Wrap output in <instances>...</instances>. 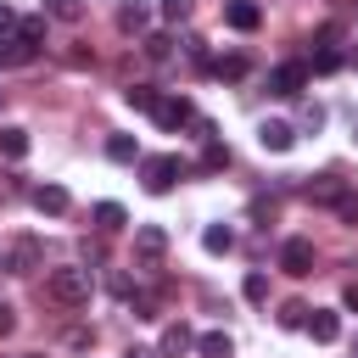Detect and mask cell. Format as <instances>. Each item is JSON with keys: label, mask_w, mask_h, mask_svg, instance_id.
I'll use <instances>...</instances> for the list:
<instances>
[{"label": "cell", "mask_w": 358, "mask_h": 358, "mask_svg": "<svg viewBox=\"0 0 358 358\" xmlns=\"http://www.w3.org/2000/svg\"><path fill=\"white\" fill-rule=\"evenodd\" d=\"M45 296L56 302V308H84L90 302V268H50L45 274Z\"/></svg>", "instance_id": "cell-1"}, {"label": "cell", "mask_w": 358, "mask_h": 358, "mask_svg": "<svg viewBox=\"0 0 358 358\" xmlns=\"http://www.w3.org/2000/svg\"><path fill=\"white\" fill-rule=\"evenodd\" d=\"M140 179H145L151 196H168L173 179H185V162L179 157H140Z\"/></svg>", "instance_id": "cell-2"}, {"label": "cell", "mask_w": 358, "mask_h": 358, "mask_svg": "<svg viewBox=\"0 0 358 358\" xmlns=\"http://www.w3.org/2000/svg\"><path fill=\"white\" fill-rule=\"evenodd\" d=\"M302 90H308V62H280V67H268V95L291 101V95H302Z\"/></svg>", "instance_id": "cell-3"}, {"label": "cell", "mask_w": 358, "mask_h": 358, "mask_svg": "<svg viewBox=\"0 0 358 358\" xmlns=\"http://www.w3.org/2000/svg\"><path fill=\"white\" fill-rule=\"evenodd\" d=\"M313 263H319V252H313V241L308 235H291V241H280V268L285 274H313Z\"/></svg>", "instance_id": "cell-4"}, {"label": "cell", "mask_w": 358, "mask_h": 358, "mask_svg": "<svg viewBox=\"0 0 358 358\" xmlns=\"http://www.w3.org/2000/svg\"><path fill=\"white\" fill-rule=\"evenodd\" d=\"M151 117H157L162 129H196V106H190V95H162Z\"/></svg>", "instance_id": "cell-5"}, {"label": "cell", "mask_w": 358, "mask_h": 358, "mask_svg": "<svg viewBox=\"0 0 358 358\" xmlns=\"http://www.w3.org/2000/svg\"><path fill=\"white\" fill-rule=\"evenodd\" d=\"M162 252H168V229L162 224H140L134 229V257L140 263H162Z\"/></svg>", "instance_id": "cell-6"}, {"label": "cell", "mask_w": 358, "mask_h": 358, "mask_svg": "<svg viewBox=\"0 0 358 358\" xmlns=\"http://www.w3.org/2000/svg\"><path fill=\"white\" fill-rule=\"evenodd\" d=\"M319 347H330L336 336H341V313H330V308H308V324H302Z\"/></svg>", "instance_id": "cell-7"}, {"label": "cell", "mask_w": 358, "mask_h": 358, "mask_svg": "<svg viewBox=\"0 0 358 358\" xmlns=\"http://www.w3.org/2000/svg\"><path fill=\"white\" fill-rule=\"evenodd\" d=\"M224 22H229L235 34H257V22H263V6H257V0H229V6H224Z\"/></svg>", "instance_id": "cell-8"}, {"label": "cell", "mask_w": 358, "mask_h": 358, "mask_svg": "<svg viewBox=\"0 0 358 358\" xmlns=\"http://www.w3.org/2000/svg\"><path fill=\"white\" fill-rule=\"evenodd\" d=\"M39 56V45H28L22 34H0V67H28Z\"/></svg>", "instance_id": "cell-9"}, {"label": "cell", "mask_w": 358, "mask_h": 358, "mask_svg": "<svg viewBox=\"0 0 358 358\" xmlns=\"http://www.w3.org/2000/svg\"><path fill=\"white\" fill-rule=\"evenodd\" d=\"M34 207H39L45 218H62V213L73 207V196H67L62 185H34Z\"/></svg>", "instance_id": "cell-10"}, {"label": "cell", "mask_w": 358, "mask_h": 358, "mask_svg": "<svg viewBox=\"0 0 358 358\" xmlns=\"http://www.w3.org/2000/svg\"><path fill=\"white\" fill-rule=\"evenodd\" d=\"M257 145H263V151H291V145H296V129L274 117V123H263V129H257Z\"/></svg>", "instance_id": "cell-11"}, {"label": "cell", "mask_w": 358, "mask_h": 358, "mask_svg": "<svg viewBox=\"0 0 358 358\" xmlns=\"http://www.w3.org/2000/svg\"><path fill=\"white\" fill-rule=\"evenodd\" d=\"M190 347H196V330H190V324H185V319H179V324H168V330H162V358H185V352H190Z\"/></svg>", "instance_id": "cell-12"}, {"label": "cell", "mask_w": 358, "mask_h": 358, "mask_svg": "<svg viewBox=\"0 0 358 358\" xmlns=\"http://www.w3.org/2000/svg\"><path fill=\"white\" fill-rule=\"evenodd\" d=\"M117 28H123V34H145V28H151V6H140V0L117 6Z\"/></svg>", "instance_id": "cell-13"}, {"label": "cell", "mask_w": 358, "mask_h": 358, "mask_svg": "<svg viewBox=\"0 0 358 358\" xmlns=\"http://www.w3.org/2000/svg\"><path fill=\"white\" fill-rule=\"evenodd\" d=\"M246 73H252V56H241V50H235V56H218V62H213V78H224V84H241Z\"/></svg>", "instance_id": "cell-14"}, {"label": "cell", "mask_w": 358, "mask_h": 358, "mask_svg": "<svg viewBox=\"0 0 358 358\" xmlns=\"http://www.w3.org/2000/svg\"><path fill=\"white\" fill-rule=\"evenodd\" d=\"M6 263H11V274H28V268H39V241H11Z\"/></svg>", "instance_id": "cell-15"}, {"label": "cell", "mask_w": 358, "mask_h": 358, "mask_svg": "<svg viewBox=\"0 0 358 358\" xmlns=\"http://www.w3.org/2000/svg\"><path fill=\"white\" fill-rule=\"evenodd\" d=\"M201 246H207L213 257H224V252H235V229H229V224H207V229H201Z\"/></svg>", "instance_id": "cell-16"}, {"label": "cell", "mask_w": 358, "mask_h": 358, "mask_svg": "<svg viewBox=\"0 0 358 358\" xmlns=\"http://www.w3.org/2000/svg\"><path fill=\"white\" fill-rule=\"evenodd\" d=\"M196 352L201 358H235V341L224 330H207V336H196Z\"/></svg>", "instance_id": "cell-17"}, {"label": "cell", "mask_w": 358, "mask_h": 358, "mask_svg": "<svg viewBox=\"0 0 358 358\" xmlns=\"http://www.w3.org/2000/svg\"><path fill=\"white\" fill-rule=\"evenodd\" d=\"M0 157H11V162H22V157H28V129H17V123H6V129H0Z\"/></svg>", "instance_id": "cell-18"}, {"label": "cell", "mask_w": 358, "mask_h": 358, "mask_svg": "<svg viewBox=\"0 0 358 358\" xmlns=\"http://www.w3.org/2000/svg\"><path fill=\"white\" fill-rule=\"evenodd\" d=\"M123 101H129L134 112H157V101H162V90H157V84H129V90H123Z\"/></svg>", "instance_id": "cell-19"}, {"label": "cell", "mask_w": 358, "mask_h": 358, "mask_svg": "<svg viewBox=\"0 0 358 358\" xmlns=\"http://www.w3.org/2000/svg\"><path fill=\"white\" fill-rule=\"evenodd\" d=\"M336 196H341V179H336V173H319V179H308V201H324V207H336Z\"/></svg>", "instance_id": "cell-20"}, {"label": "cell", "mask_w": 358, "mask_h": 358, "mask_svg": "<svg viewBox=\"0 0 358 358\" xmlns=\"http://www.w3.org/2000/svg\"><path fill=\"white\" fill-rule=\"evenodd\" d=\"M90 218H95V229H106V235H112V229H123V224H129V213H123V207H117V201H95V213H90Z\"/></svg>", "instance_id": "cell-21"}, {"label": "cell", "mask_w": 358, "mask_h": 358, "mask_svg": "<svg viewBox=\"0 0 358 358\" xmlns=\"http://www.w3.org/2000/svg\"><path fill=\"white\" fill-rule=\"evenodd\" d=\"M45 17H56V22H84V0H45Z\"/></svg>", "instance_id": "cell-22"}, {"label": "cell", "mask_w": 358, "mask_h": 358, "mask_svg": "<svg viewBox=\"0 0 358 358\" xmlns=\"http://www.w3.org/2000/svg\"><path fill=\"white\" fill-rule=\"evenodd\" d=\"M106 157H112V162H140V145H134L129 134H112V140H106Z\"/></svg>", "instance_id": "cell-23"}, {"label": "cell", "mask_w": 358, "mask_h": 358, "mask_svg": "<svg viewBox=\"0 0 358 358\" xmlns=\"http://www.w3.org/2000/svg\"><path fill=\"white\" fill-rule=\"evenodd\" d=\"M224 168H229V145L207 140V151H201V173H224Z\"/></svg>", "instance_id": "cell-24"}, {"label": "cell", "mask_w": 358, "mask_h": 358, "mask_svg": "<svg viewBox=\"0 0 358 358\" xmlns=\"http://www.w3.org/2000/svg\"><path fill=\"white\" fill-rule=\"evenodd\" d=\"M336 67H341V50H336V45H319L313 62H308V73H336Z\"/></svg>", "instance_id": "cell-25"}, {"label": "cell", "mask_w": 358, "mask_h": 358, "mask_svg": "<svg viewBox=\"0 0 358 358\" xmlns=\"http://www.w3.org/2000/svg\"><path fill=\"white\" fill-rule=\"evenodd\" d=\"M241 296H246V302H268V274H257V268H252V274L241 280Z\"/></svg>", "instance_id": "cell-26"}, {"label": "cell", "mask_w": 358, "mask_h": 358, "mask_svg": "<svg viewBox=\"0 0 358 358\" xmlns=\"http://www.w3.org/2000/svg\"><path fill=\"white\" fill-rule=\"evenodd\" d=\"M145 56H151V62H168V56H173V39H168V34H145Z\"/></svg>", "instance_id": "cell-27"}, {"label": "cell", "mask_w": 358, "mask_h": 358, "mask_svg": "<svg viewBox=\"0 0 358 358\" xmlns=\"http://www.w3.org/2000/svg\"><path fill=\"white\" fill-rule=\"evenodd\" d=\"M280 324H285V330H302V324H308V302H285V308H280Z\"/></svg>", "instance_id": "cell-28"}, {"label": "cell", "mask_w": 358, "mask_h": 358, "mask_svg": "<svg viewBox=\"0 0 358 358\" xmlns=\"http://www.w3.org/2000/svg\"><path fill=\"white\" fill-rule=\"evenodd\" d=\"M157 11H162V22H185V17L196 11V0H162Z\"/></svg>", "instance_id": "cell-29"}, {"label": "cell", "mask_w": 358, "mask_h": 358, "mask_svg": "<svg viewBox=\"0 0 358 358\" xmlns=\"http://www.w3.org/2000/svg\"><path fill=\"white\" fill-rule=\"evenodd\" d=\"M336 218L341 224H358V190H341L336 196Z\"/></svg>", "instance_id": "cell-30"}, {"label": "cell", "mask_w": 358, "mask_h": 358, "mask_svg": "<svg viewBox=\"0 0 358 358\" xmlns=\"http://www.w3.org/2000/svg\"><path fill=\"white\" fill-rule=\"evenodd\" d=\"M17 34H22L28 45H45V22H39V17H17Z\"/></svg>", "instance_id": "cell-31"}, {"label": "cell", "mask_w": 358, "mask_h": 358, "mask_svg": "<svg viewBox=\"0 0 358 358\" xmlns=\"http://www.w3.org/2000/svg\"><path fill=\"white\" fill-rule=\"evenodd\" d=\"M106 291H112V296H134V285H129V274H106Z\"/></svg>", "instance_id": "cell-32"}, {"label": "cell", "mask_w": 358, "mask_h": 358, "mask_svg": "<svg viewBox=\"0 0 358 358\" xmlns=\"http://www.w3.org/2000/svg\"><path fill=\"white\" fill-rule=\"evenodd\" d=\"M0 34H17V11L11 6H0Z\"/></svg>", "instance_id": "cell-33"}, {"label": "cell", "mask_w": 358, "mask_h": 358, "mask_svg": "<svg viewBox=\"0 0 358 358\" xmlns=\"http://www.w3.org/2000/svg\"><path fill=\"white\" fill-rule=\"evenodd\" d=\"M11 330H17V313H11L6 302H0V336H11Z\"/></svg>", "instance_id": "cell-34"}, {"label": "cell", "mask_w": 358, "mask_h": 358, "mask_svg": "<svg viewBox=\"0 0 358 358\" xmlns=\"http://www.w3.org/2000/svg\"><path fill=\"white\" fill-rule=\"evenodd\" d=\"M341 302H347V308H352V313H358V280H352V285H347V291H341Z\"/></svg>", "instance_id": "cell-35"}, {"label": "cell", "mask_w": 358, "mask_h": 358, "mask_svg": "<svg viewBox=\"0 0 358 358\" xmlns=\"http://www.w3.org/2000/svg\"><path fill=\"white\" fill-rule=\"evenodd\" d=\"M123 358H157V352H151V347H129Z\"/></svg>", "instance_id": "cell-36"}, {"label": "cell", "mask_w": 358, "mask_h": 358, "mask_svg": "<svg viewBox=\"0 0 358 358\" xmlns=\"http://www.w3.org/2000/svg\"><path fill=\"white\" fill-rule=\"evenodd\" d=\"M22 358H39V352H22Z\"/></svg>", "instance_id": "cell-37"}, {"label": "cell", "mask_w": 358, "mask_h": 358, "mask_svg": "<svg viewBox=\"0 0 358 358\" xmlns=\"http://www.w3.org/2000/svg\"><path fill=\"white\" fill-rule=\"evenodd\" d=\"M352 62H358V50H352Z\"/></svg>", "instance_id": "cell-38"}]
</instances>
